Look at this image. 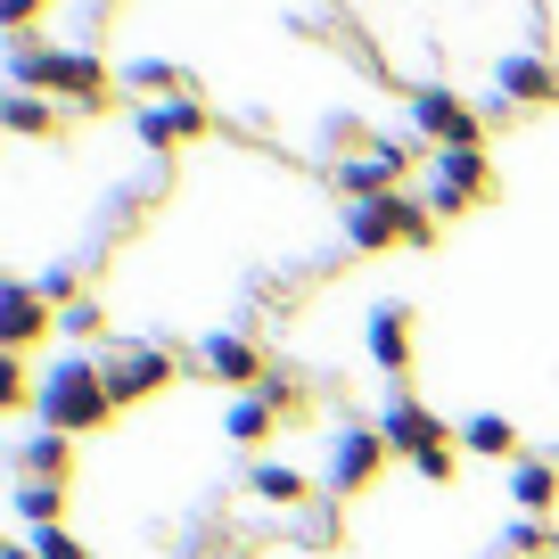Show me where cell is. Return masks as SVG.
Segmentation results:
<instances>
[{
	"instance_id": "cell-11",
	"label": "cell",
	"mask_w": 559,
	"mask_h": 559,
	"mask_svg": "<svg viewBox=\"0 0 559 559\" xmlns=\"http://www.w3.org/2000/svg\"><path fill=\"white\" fill-rule=\"evenodd\" d=\"M198 370L223 379V386H263V379H272V370H263V346H255V337H239V330L206 337V346H198Z\"/></svg>"
},
{
	"instance_id": "cell-24",
	"label": "cell",
	"mask_w": 559,
	"mask_h": 559,
	"mask_svg": "<svg viewBox=\"0 0 559 559\" xmlns=\"http://www.w3.org/2000/svg\"><path fill=\"white\" fill-rule=\"evenodd\" d=\"M502 551H510V559H535V551H551V526H543V519H519V526L502 535Z\"/></svg>"
},
{
	"instance_id": "cell-22",
	"label": "cell",
	"mask_w": 559,
	"mask_h": 559,
	"mask_svg": "<svg viewBox=\"0 0 559 559\" xmlns=\"http://www.w3.org/2000/svg\"><path fill=\"white\" fill-rule=\"evenodd\" d=\"M25 551H34V559H91L67 526H34V535H25Z\"/></svg>"
},
{
	"instance_id": "cell-29",
	"label": "cell",
	"mask_w": 559,
	"mask_h": 559,
	"mask_svg": "<svg viewBox=\"0 0 559 559\" xmlns=\"http://www.w3.org/2000/svg\"><path fill=\"white\" fill-rule=\"evenodd\" d=\"M58 321H67V330H74V337H91V330H99V313H91V305H83V297H67V305H58Z\"/></svg>"
},
{
	"instance_id": "cell-26",
	"label": "cell",
	"mask_w": 559,
	"mask_h": 559,
	"mask_svg": "<svg viewBox=\"0 0 559 559\" xmlns=\"http://www.w3.org/2000/svg\"><path fill=\"white\" fill-rule=\"evenodd\" d=\"M297 535H305V543H330V535H337V502H313V510H305V526H297Z\"/></svg>"
},
{
	"instance_id": "cell-10",
	"label": "cell",
	"mask_w": 559,
	"mask_h": 559,
	"mask_svg": "<svg viewBox=\"0 0 559 559\" xmlns=\"http://www.w3.org/2000/svg\"><path fill=\"white\" fill-rule=\"evenodd\" d=\"M41 330H50V297H41L34 280H9L0 288V346L25 354V346H41Z\"/></svg>"
},
{
	"instance_id": "cell-19",
	"label": "cell",
	"mask_w": 559,
	"mask_h": 559,
	"mask_svg": "<svg viewBox=\"0 0 559 559\" xmlns=\"http://www.w3.org/2000/svg\"><path fill=\"white\" fill-rule=\"evenodd\" d=\"M9 132H25V140L58 132V107L41 99V91H9Z\"/></svg>"
},
{
	"instance_id": "cell-20",
	"label": "cell",
	"mask_w": 559,
	"mask_h": 559,
	"mask_svg": "<svg viewBox=\"0 0 559 559\" xmlns=\"http://www.w3.org/2000/svg\"><path fill=\"white\" fill-rule=\"evenodd\" d=\"M58 510H67V486H41V477L17 486V519L25 526H58Z\"/></svg>"
},
{
	"instance_id": "cell-13",
	"label": "cell",
	"mask_w": 559,
	"mask_h": 559,
	"mask_svg": "<svg viewBox=\"0 0 559 559\" xmlns=\"http://www.w3.org/2000/svg\"><path fill=\"white\" fill-rule=\"evenodd\" d=\"M493 91H502L510 107H543V99H559V74H551L543 50H510L502 74H493Z\"/></svg>"
},
{
	"instance_id": "cell-21",
	"label": "cell",
	"mask_w": 559,
	"mask_h": 559,
	"mask_svg": "<svg viewBox=\"0 0 559 559\" xmlns=\"http://www.w3.org/2000/svg\"><path fill=\"white\" fill-rule=\"evenodd\" d=\"M247 486H255L263 502H305V477L288 469V461H255V469H247Z\"/></svg>"
},
{
	"instance_id": "cell-25",
	"label": "cell",
	"mask_w": 559,
	"mask_h": 559,
	"mask_svg": "<svg viewBox=\"0 0 559 559\" xmlns=\"http://www.w3.org/2000/svg\"><path fill=\"white\" fill-rule=\"evenodd\" d=\"M25 395H41V386L25 379V354H9V362H0V403H25Z\"/></svg>"
},
{
	"instance_id": "cell-17",
	"label": "cell",
	"mask_w": 559,
	"mask_h": 559,
	"mask_svg": "<svg viewBox=\"0 0 559 559\" xmlns=\"http://www.w3.org/2000/svg\"><path fill=\"white\" fill-rule=\"evenodd\" d=\"M559 493V469L551 461H510V502H519V519H543Z\"/></svg>"
},
{
	"instance_id": "cell-12",
	"label": "cell",
	"mask_w": 559,
	"mask_h": 559,
	"mask_svg": "<svg viewBox=\"0 0 559 559\" xmlns=\"http://www.w3.org/2000/svg\"><path fill=\"white\" fill-rule=\"evenodd\" d=\"M148 148H181V140H206V107L181 91V99H157V107H140V123H132Z\"/></svg>"
},
{
	"instance_id": "cell-9",
	"label": "cell",
	"mask_w": 559,
	"mask_h": 559,
	"mask_svg": "<svg viewBox=\"0 0 559 559\" xmlns=\"http://www.w3.org/2000/svg\"><path fill=\"white\" fill-rule=\"evenodd\" d=\"M174 386V362H165L157 346H123L116 362H107V395L116 403H148V395H165Z\"/></svg>"
},
{
	"instance_id": "cell-16",
	"label": "cell",
	"mask_w": 559,
	"mask_h": 559,
	"mask_svg": "<svg viewBox=\"0 0 559 559\" xmlns=\"http://www.w3.org/2000/svg\"><path fill=\"white\" fill-rule=\"evenodd\" d=\"M461 453H477V461H510V453H519V428H510L502 412H469V419H461Z\"/></svg>"
},
{
	"instance_id": "cell-15",
	"label": "cell",
	"mask_w": 559,
	"mask_h": 559,
	"mask_svg": "<svg viewBox=\"0 0 559 559\" xmlns=\"http://www.w3.org/2000/svg\"><path fill=\"white\" fill-rule=\"evenodd\" d=\"M370 362L379 370L412 362V313H403V305H379V313H370Z\"/></svg>"
},
{
	"instance_id": "cell-5",
	"label": "cell",
	"mask_w": 559,
	"mask_h": 559,
	"mask_svg": "<svg viewBox=\"0 0 559 559\" xmlns=\"http://www.w3.org/2000/svg\"><path fill=\"white\" fill-rule=\"evenodd\" d=\"M412 123L428 140H444V148H477L486 140V123H477V107L461 99V91H444V83H428V91H412Z\"/></svg>"
},
{
	"instance_id": "cell-3",
	"label": "cell",
	"mask_w": 559,
	"mask_h": 559,
	"mask_svg": "<svg viewBox=\"0 0 559 559\" xmlns=\"http://www.w3.org/2000/svg\"><path fill=\"white\" fill-rule=\"evenodd\" d=\"M58 91V99H99L107 74L91 50H41L34 34H9V91Z\"/></svg>"
},
{
	"instance_id": "cell-18",
	"label": "cell",
	"mask_w": 559,
	"mask_h": 559,
	"mask_svg": "<svg viewBox=\"0 0 559 559\" xmlns=\"http://www.w3.org/2000/svg\"><path fill=\"white\" fill-rule=\"evenodd\" d=\"M17 469H25V477H41V486H67V469H74V444L58 437V428H41V437L17 453Z\"/></svg>"
},
{
	"instance_id": "cell-8",
	"label": "cell",
	"mask_w": 559,
	"mask_h": 559,
	"mask_svg": "<svg viewBox=\"0 0 559 559\" xmlns=\"http://www.w3.org/2000/svg\"><path fill=\"white\" fill-rule=\"evenodd\" d=\"M280 412H297V386H288V379L272 370L263 386H247V395L223 412V428H230L239 444H255V437H272V419H280Z\"/></svg>"
},
{
	"instance_id": "cell-1",
	"label": "cell",
	"mask_w": 559,
	"mask_h": 559,
	"mask_svg": "<svg viewBox=\"0 0 559 559\" xmlns=\"http://www.w3.org/2000/svg\"><path fill=\"white\" fill-rule=\"evenodd\" d=\"M34 412L50 419L58 437H83V428H99V419L116 412V395H107V362H91V354H67V362L41 379Z\"/></svg>"
},
{
	"instance_id": "cell-23",
	"label": "cell",
	"mask_w": 559,
	"mask_h": 559,
	"mask_svg": "<svg viewBox=\"0 0 559 559\" xmlns=\"http://www.w3.org/2000/svg\"><path fill=\"white\" fill-rule=\"evenodd\" d=\"M123 83H132V91H174L181 67H165V58H132V67H123Z\"/></svg>"
},
{
	"instance_id": "cell-14",
	"label": "cell",
	"mask_w": 559,
	"mask_h": 559,
	"mask_svg": "<svg viewBox=\"0 0 559 559\" xmlns=\"http://www.w3.org/2000/svg\"><path fill=\"white\" fill-rule=\"evenodd\" d=\"M379 437H386V453H403V461H419L428 444H444V428H437V412H419V403H386V419H379Z\"/></svg>"
},
{
	"instance_id": "cell-6",
	"label": "cell",
	"mask_w": 559,
	"mask_h": 559,
	"mask_svg": "<svg viewBox=\"0 0 559 559\" xmlns=\"http://www.w3.org/2000/svg\"><path fill=\"white\" fill-rule=\"evenodd\" d=\"M477 198H486V157L477 148H444L428 165V214H469Z\"/></svg>"
},
{
	"instance_id": "cell-27",
	"label": "cell",
	"mask_w": 559,
	"mask_h": 559,
	"mask_svg": "<svg viewBox=\"0 0 559 559\" xmlns=\"http://www.w3.org/2000/svg\"><path fill=\"white\" fill-rule=\"evenodd\" d=\"M412 469H419V477H428V486H444V477H453V444H428V453H419V461H412Z\"/></svg>"
},
{
	"instance_id": "cell-30",
	"label": "cell",
	"mask_w": 559,
	"mask_h": 559,
	"mask_svg": "<svg viewBox=\"0 0 559 559\" xmlns=\"http://www.w3.org/2000/svg\"><path fill=\"white\" fill-rule=\"evenodd\" d=\"M34 17H41V0H0V25H9V34H25Z\"/></svg>"
},
{
	"instance_id": "cell-2",
	"label": "cell",
	"mask_w": 559,
	"mask_h": 559,
	"mask_svg": "<svg viewBox=\"0 0 559 559\" xmlns=\"http://www.w3.org/2000/svg\"><path fill=\"white\" fill-rule=\"evenodd\" d=\"M428 198H403V190H386V198H354L346 214H337V239L354 247V255H379V247H419L428 239Z\"/></svg>"
},
{
	"instance_id": "cell-28",
	"label": "cell",
	"mask_w": 559,
	"mask_h": 559,
	"mask_svg": "<svg viewBox=\"0 0 559 559\" xmlns=\"http://www.w3.org/2000/svg\"><path fill=\"white\" fill-rule=\"evenodd\" d=\"M354 140H362V116H346V107H337V116H330V148H354ZM354 157H362V148H354Z\"/></svg>"
},
{
	"instance_id": "cell-4",
	"label": "cell",
	"mask_w": 559,
	"mask_h": 559,
	"mask_svg": "<svg viewBox=\"0 0 559 559\" xmlns=\"http://www.w3.org/2000/svg\"><path fill=\"white\" fill-rule=\"evenodd\" d=\"M379 461H386L379 428H362V419H337L330 428V493H362L379 477Z\"/></svg>"
},
{
	"instance_id": "cell-7",
	"label": "cell",
	"mask_w": 559,
	"mask_h": 559,
	"mask_svg": "<svg viewBox=\"0 0 559 559\" xmlns=\"http://www.w3.org/2000/svg\"><path fill=\"white\" fill-rule=\"evenodd\" d=\"M403 165H412V140H370L362 157H337V181L354 198H386L403 181Z\"/></svg>"
}]
</instances>
